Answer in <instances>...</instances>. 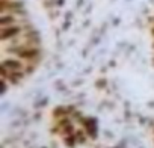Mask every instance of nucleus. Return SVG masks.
<instances>
[{
  "label": "nucleus",
  "mask_w": 154,
  "mask_h": 148,
  "mask_svg": "<svg viewBox=\"0 0 154 148\" xmlns=\"http://www.w3.org/2000/svg\"><path fill=\"white\" fill-rule=\"evenodd\" d=\"M21 32V27L17 26V24H11V26H5L2 27V41H6V39H11V38H15L18 36Z\"/></svg>",
  "instance_id": "obj_1"
},
{
  "label": "nucleus",
  "mask_w": 154,
  "mask_h": 148,
  "mask_svg": "<svg viewBox=\"0 0 154 148\" xmlns=\"http://www.w3.org/2000/svg\"><path fill=\"white\" fill-rule=\"evenodd\" d=\"M2 68L8 69L9 72L11 71H21L23 63H21V60H17V59H3L2 60Z\"/></svg>",
  "instance_id": "obj_2"
},
{
  "label": "nucleus",
  "mask_w": 154,
  "mask_h": 148,
  "mask_svg": "<svg viewBox=\"0 0 154 148\" xmlns=\"http://www.w3.org/2000/svg\"><path fill=\"white\" fill-rule=\"evenodd\" d=\"M15 23V17L12 15V14H2V17H0V24H2V27H5V26H11V24H14Z\"/></svg>",
  "instance_id": "obj_3"
},
{
  "label": "nucleus",
  "mask_w": 154,
  "mask_h": 148,
  "mask_svg": "<svg viewBox=\"0 0 154 148\" xmlns=\"http://www.w3.org/2000/svg\"><path fill=\"white\" fill-rule=\"evenodd\" d=\"M74 142H75V137H74V136H68V137H66V145H68V146H72Z\"/></svg>",
  "instance_id": "obj_4"
}]
</instances>
